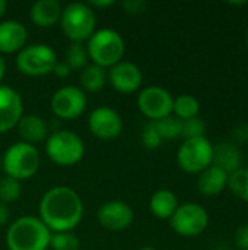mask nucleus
Wrapping results in <instances>:
<instances>
[{
    "instance_id": "1",
    "label": "nucleus",
    "mask_w": 248,
    "mask_h": 250,
    "mask_svg": "<svg viewBox=\"0 0 248 250\" xmlns=\"http://www.w3.org/2000/svg\"><path fill=\"white\" fill-rule=\"evenodd\" d=\"M83 218V202L69 186H54L39 202V220L51 233L72 231Z\"/></svg>"
},
{
    "instance_id": "2",
    "label": "nucleus",
    "mask_w": 248,
    "mask_h": 250,
    "mask_svg": "<svg viewBox=\"0 0 248 250\" xmlns=\"http://www.w3.org/2000/svg\"><path fill=\"white\" fill-rule=\"evenodd\" d=\"M51 231L39 217L25 215L15 220L6 233L9 250H47Z\"/></svg>"
},
{
    "instance_id": "3",
    "label": "nucleus",
    "mask_w": 248,
    "mask_h": 250,
    "mask_svg": "<svg viewBox=\"0 0 248 250\" xmlns=\"http://www.w3.org/2000/svg\"><path fill=\"white\" fill-rule=\"evenodd\" d=\"M86 50L94 64L110 69L111 66L121 62L126 44L120 32L111 28H102L91 35Z\"/></svg>"
},
{
    "instance_id": "4",
    "label": "nucleus",
    "mask_w": 248,
    "mask_h": 250,
    "mask_svg": "<svg viewBox=\"0 0 248 250\" xmlns=\"http://www.w3.org/2000/svg\"><path fill=\"white\" fill-rule=\"evenodd\" d=\"M60 25L64 35L72 42H83L95 32L96 16L88 3L73 1L63 9Z\"/></svg>"
},
{
    "instance_id": "5",
    "label": "nucleus",
    "mask_w": 248,
    "mask_h": 250,
    "mask_svg": "<svg viewBox=\"0 0 248 250\" xmlns=\"http://www.w3.org/2000/svg\"><path fill=\"white\" fill-rule=\"evenodd\" d=\"M1 168L6 176L16 180L31 179L39 168V152L35 145L23 141L10 145L1 157Z\"/></svg>"
},
{
    "instance_id": "6",
    "label": "nucleus",
    "mask_w": 248,
    "mask_h": 250,
    "mask_svg": "<svg viewBox=\"0 0 248 250\" xmlns=\"http://www.w3.org/2000/svg\"><path fill=\"white\" fill-rule=\"evenodd\" d=\"M48 158L63 167L75 166L85 154V144L79 135L70 130H56L45 139Z\"/></svg>"
},
{
    "instance_id": "7",
    "label": "nucleus",
    "mask_w": 248,
    "mask_h": 250,
    "mask_svg": "<svg viewBox=\"0 0 248 250\" xmlns=\"http://www.w3.org/2000/svg\"><path fill=\"white\" fill-rule=\"evenodd\" d=\"M180 168L189 174H200L213 163V145L206 138L184 139L177 151Z\"/></svg>"
},
{
    "instance_id": "8",
    "label": "nucleus",
    "mask_w": 248,
    "mask_h": 250,
    "mask_svg": "<svg viewBox=\"0 0 248 250\" xmlns=\"http://www.w3.org/2000/svg\"><path fill=\"white\" fill-rule=\"evenodd\" d=\"M57 54L47 44H31L23 47L16 56V66L20 73L28 76H44L53 72Z\"/></svg>"
},
{
    "instance_id": "9",
    "label": "nucleus",
    "mask_w": 248,
    "mask_h": 250,
    "mask_svg": "<svg viewBox=\"0 0 248 250\" xmlns=\"http://www.w3.org/2000/svg\"><path fill=\"white\" fill-rule=\"evenodd\" d=\"M209 224V214L205 207L194 202L178 205L170 218L171 229L181 237H197Z\"/></svg>"
},
{
    "instance_id": "10",
    "label": "nucleus",
    "mask_w": 248,
    "mask_h": 250,
    "mask_svg": "<svg viewBox=\"0 0 248 250\" xmlns=\"http://www.w3.org/2000/svg\"><path fill=\"white\" fill-rule=\"evenodd\" d=\"M137 108L152 122H158L172 114L174 97L162 86H146L137 95Z\"/></svg>"
},
{
    "instance_id": "11",
    "label": "nucleus",
    "mask_w": 248,
    "mask_h": 250,
    "mask_svg": "<svg viewBox=\"0 0 248 250\" xmlns=\"http://www.w3.org/2000/svg\"><path fill=\"white\" fill-rule=\"evenodd\" d=\"M86 94L82 88L66 85L58 88L51 97V110L58 119H77L86 108Z\"/></svg>"
},
{
    "instance_id": "12",
    "label": "nucleus",
    "mask_w": 248,
    "mask_h": 250,
    "mask_svg": "<svg viewBox=\"0 0 248 250\" xmlns=\"http://www.w3.org/2000/svg\"><path fill=\"white\" fill-rule=\"evenodd\" d=\"M88 127L99 139H114L123 130V120L118 111L108 105H99L89 114Z\"/></svg>"
},
{
    "instance_id": "13",
    "label": "nucleus",
    "mask_w": 248,
    "mask_h": 250,
    "mask_svg": "<svg viewBox=\"0 0 248 250\" xmlns=\"http://www.w3.org/2000/svg\"><path fill=\"white\" fill-rule=\"evenodd\" d=\"M107 79L115 91L123 94H130L140 88L143 75L137 64L121 60L110 67L107 73Z\"/></svg>"
},
{
    "instance_id": "14",
    "label": "nucleus",
    "mask_w": 248,
    "mask_h": 250,
    "mask_svg": "<svg viewBox=\"0 0 248 250\" xmlns=\"http://www.w3.org/2000/svg\"><path fill=\"white\" fill-rule=\"evenodd\" d=\"M133 209L123 201H108L98 209L99 224L110 231H120L133 223Z\"/></svg>"
},
{
    "instance_id": "15",
    "label": "nucleus",
    "mask_w": 248,
    "mask_h": 250,
    "mask_svg": "<svg viewBox=\"0 0 248 250\" xmlns=\"http://www.w3.org/2000/svg\"><path fill=\"white\" fill-rule=\"evenodd\" d=\"M23 116V104L19 92L0 83V133L13 129Z\"/></svg>"
},
{
    "instance_id": "16",
    "label": "nucleus",
    "mask_w": 248,
    "mask_h": 250,
    "mask_svg": "<svg viewBox=\"0 0 248 250\" xmlns=\"http://www.w3.org/2000/svg\"><path fill=\"white\" fill-rule=\"evenodd\" d=\"M28 31L19 21L0 22V53H19L26 42Z\"/></svg>"
},
{
    "instance_id": "17",
    "label": "nucleus",
    "mask_w": 248,
    "mask_h": 250,
    "mask_svg": "<svg viewBox=\"0 0 248 250\" xmlns=\"http://www.w3.org/2000/svg\"><path fill=\"white\" fill-rule=\"evenodd\" d=\"M218 168L231 174L243 167V152L237 144L231 141H222L213 145V163Z\"/></svg>"
},
{
    "instance_id": "18",
    "label": "nucleus",
    "mask_w": 248,
    "mask_h": 250,
    "mask_svg": "<svg viewBox=\"0 0 248 250\" xmlns=\"http://www.w3.org/2000/svg\"><path fill=\"white\" fill-rule=\"evenodd\" d=\"M16 127L23 142L31 145L42 142L48 138V125L38 114H23Z\"/></svg>"
},
{
    "instance_id": "19",
    "label": "nucleus",
    "mask_w": 248,
    "mask_h": 250,
    "mask_svg": "<svg viewBox=\"0 0 248 250\" xmlns=\"http://www.w3.org/2000/svg\"><path fill=\"white\" fill-rule=\"evenodd\" d=\"M228 177L224 170L210 166L203 170L197 177V189L203 196H216L228 188Z\"/></svg>"
},
{
    "instance_id": "20",
    "label": "nucleus",
    "mask_w": 248,
    "mask_h": 250,
    "mask_svg": "<svg viewBox=\"0 0 248 250\" xmlns=\"http://www.w3.org/2000/svg\"><path fill=\"white\" fill-rule=\"evenodd\" d=\"M63 7L57 0H38L29 9L31 21L42 28L53 26L61 18Z\"/></svg>"
},
{
    "instance_id": "21",
    "label": "nucleus",
    "mask_w": 248,
    "mask_h": 250,
    "mask_svg": "<svg viewBox=\"0 0 248 250\" xmlns=\"http://www.w3.org/2000/svg\"><path fill=\"white\" fill-rule=\"evenodd\" d=\"M177 208H178V198L170 189H159L149 199L151 212L161 220H170Z\"/></svg>"
},
{
    "instance_id": "22",
    "label": "nucleus",
    "mask_w": 248,
    "mask_h": 250,
    "mask_svg": "<svg viewBox=\"0 0 248 250\" xmlns=\"http://www.w3.org/2000/svg\"><path fill=\"white\" fill-rule=\"evenodd\" d=\"M107 82V69L98 64H88L80 73V86L88 92H96L104 88Z\"/></svg>"
},
{
    "instance_id": "23",
    "label": "nucleus",
    "mask_w": 248,
    "mask_h": 250,
    "mask_svg": "<svg viewBox=\"0 0 248 250\" xmlns=\"http://www.w3.org/2000/svg\"><path fill=\"white\" fill-rule=\"evenodd\" d=\"M200 111V103L199 100L191 94H181L177 98H174L172 104V116L180 119L181 122L197 117Z\"/></svg>"
},
{
    "instance_id": "24",
    "label": "nucleus",
    "mask_w": 248,
    "mask_h": 250,
    "mask_svg": "<svg viewBox=\"0 0 248 250\" xmlns=\"http://www.w3.org/2000/svg\"><path fill=\"white\" fill-rule=\"evenodd\" d=\"M89 54L83 42H72L66 50L64 63L70 67V70H80L88 66Z\"/></svg>"
},
{
    "instance_id": "25",
    "label": "nucleus",
    "mask_w": 248,
    "mask_h": 250,
    "mask_svg": "<svg viewBox=\"0 0 248 250\" xmlns=\"http://www.w3.org/2000/svg\"><path fill=\"white\" fill-rule=\"evenodd\" d=\"M228 188L238 199L248 204V167H241L229 174Z\"/></svg>"
},
{
    "instance_id": "26",
    "label": "nucleus",
    "mask_w": 248,
    "mask_h": 250,
    "mask_svg": "<svg viewBox=\"0 0 248 250\" xmlns=\"http://www.w3.org/2000/svg\"><path fill=\"white\" fill-rule=\"evenodd\" d=\"M161 136L162 141H171V139H177L181 136V126L183 122L180 119H177L175 116H167L158 122H152Z\"/></svg>"
},
{
    "instance_id": "27",
    "label": "nucleus",
    "mask_w": 248,
    "mask_h": 250,
    "mask_svg": "<svg viewBox=\"0 0 248 250\" xmlns=\"http://www.w3.org/2000/svg\"><path fill=\"white\" fill-rule=\"evenodd\" d=\"M22 189H20V182L4 176L0 179V202L3 204H9V202H15L20 198Z\"/></svg>"
},
{
    "instance_id": "28",
    "label": "nucleus",
    "mask_w": 248,
    "mask_h": 250,
    "mask_svg": "<svg viewBox=\"0 0 248 250\" xmlns=\"http://www.w3.org/2000/svg\"><path fill=\"white\" fill-rule=\"evenodd\" d=\"M50 248L53 250H79L80 242L72 231L51 233Z\"/></svg>"
},
{
    "instance_id": "29",
    "label": "nucleus",
    "mask_w": 248,
    "mask_h": 250,
    "mask_svg": "<svg viewBox=\"0 0 248 250\" xmlns=\"http://www.w3.org/2000/svg\"><path fill=\"white\" fill-rule=\"evenodd\" d=\"M206 133V125L205 122L197 116L189 120L183 122L181 126V136L184 139H193V138H202Z\"/></svg>"
},
{
    "instance_id": "30",
    "label": "nucleus",
    "mask_w": 248,
    "mask_h": 250,
    "mask_svg": "<svg viewBox=\"0 0 248 250\" xmlns=\"http://www.w3.org/2000/svg\"><path fill=\"white\" fill-rule=\"evenodd\" d=\"M142 144L149 149H155L162 144V139H161L153 123H149L145 126V129L142 132Z\"/></svg>"
},
{
    "instance_id": "31",
    "label": "nucleus",
    "mask_w": 248,
    "mask_h": 250,
    "mask_svg": "<svg viewBox=\"0 0 248 250\" xmlns=\"http://www.w3.org/2000/svg\"><path fill=\"white\" fill-rule=\"evenodd\" d=\"M121 6L127 13L139 15V13L145 12V9L148 7V1H145V0H124L121 3Z\"/></svg>"
},
{
    "instance_id": "32",
    "label": "nucleus",
    "mask_w": 248,
    "mask_h": 250,
    "mask_svg": "<svg viewBox=\"0 0 248 250\" xmlns=\"http://www.w3.org/2000/svg\"><path fill=\"white\" fill-rule=\"evenodd\" d=\"M234 242L238 250H248V224H243L235 230Z\"/></svg>"
},
{
    "instance_id": "33",
    "label": "nucleus",
    "mask_w": 248,
    "mask_h": 250,
    "mask_svg": "<svg viewBox=\"0 0 248 250\" xmlns=\"http://www.w3.org/2000/svg\"><path fill=\"white\" fill-rule=\"evenodd\" d=\"M232 138L238 144H246V142H248V123H240V125H237L234 127V130H232Z\"/></svg>"
},
{
    "instance_id": "34",
    "label": "nucleus",
    "mask_w": 248,
    "mask_h": 250,
    "mask_svg": "<svg viewBox=\"0 0 248 250\" xmlns=\"http://www.w3.org/2000/svg\"><path fill=\"white\" fill-rule=\"evenodd\" d=\"M70 67L64 63V62H57L54 69H53V73L57 76V78H67L70 75Z\"/></svg>"
},
{
    "instance_id": "35",
    "label": "nucleus",
    "mask_w": 248,
    "mask_h": 250,
    "mask_svg": "<svg viewBox=\"0 0 248 250\" xmlns=\"http://www.w3.org/2000/svg\"><path fill=\"white\" fill-rule=\"evenodd\" d=\"M9 217H10V212H9L7 205L0 202V226H4L9 221Z\"/></svg>"
},
{
    "instance_id": "36",
    "label": "nucleus",
    "mask_w": 248,
    "mask_h": 250,
    "mask_svg": "<svg viewBox=\"0 0 248 250\" xmlns=\"http://www.w3.org/2000/svg\"><path fill=\"white\" fill-rule=\"evenodd\" d=\"M89 6H95V7H108L114 4V0H92L88 3Z\"/></svg>"
},
{
    "instance_id": "37",
    "label": "nucleus",
    "mask_w": 248,
    "mask_h": 250,
    "mask_svg": "<svg viewBox=\"0 0 248 250\" xmlns=\"http://www.w3.org/2000/svg\"><path fill=\"white\" fill-rule=\"evenodd\" d=\"M4 73H6V62H4V59L0 56V82H1L3 78H4Z\"/></svg>"
},
{
    "instance_id": "38",
    "label": "nucleus",
    "mask_w": 248,
    "mask_h": 250,
    "mask_svg": "<svg viewBox=\"0 0 248 250\" xmlns=\"http://www.w3.org/2000/svg\"><path fill=\"white\" fill-rule=\"evenodd\" d=\"M6 9H7V1L6 0H0V18L4 15Z\"/></svg>"
},
{
    "instance_id": "39",
    "label": "nucleus",
    "mask_w": 248,
    "mask_h": 250,
    "mask_svg": "<svg viewBox=\"0 0 248 250\" xmlns=\"http://www.w3.org/2000/svg\"><path fill=\"white\" fill-rule=\"evenodd\" d=\"M228 4L229 6H244V4H247V1H229Z\"/></svg>"
},
{
    "instance_id": "40",
    "label": "nucleus",
    "mask_w": 248,
    "mask_h": 250,
    "mask_svg": "<svg viewBox=\"0 0 248 250\" xmlns=\"http://www.w3.org/2000/svg\"><path fill=\"white\" fill-rule=\"evenodd\" d=\"M137 250H158V249H155V248H151V246H145V248H140V249H137Z\"/></svg>"
},
{
    "instance_id": "41",
    "label": "nucleus",
    "mask_w": 248,
    "mask_h": 250,
    "mask_svg": "<svg viewBox=\"0 0 248 250\" xmlns=\"http://www.w3.org/2000/svg\"><path fill=\"white\" fill-rule=\"evenodd\" d=\"M246 44H247V47H248V29H247V32H246Z\"/></svg>"
},
{
    "instance_id": "42",
    "label": "nucleus",
    "mask_w": 248,
    "mask_h": 250,
    "mask_svg": "<svg viewBox=\"0 0 248 250\" xmlns=\"http://www.w3.org/2000/svg\"><path fill=\"white\" fill-rule=\"evenodd\" d=\"M0 168H1V155H0Z\"/></svg>"
}]
</instances>
